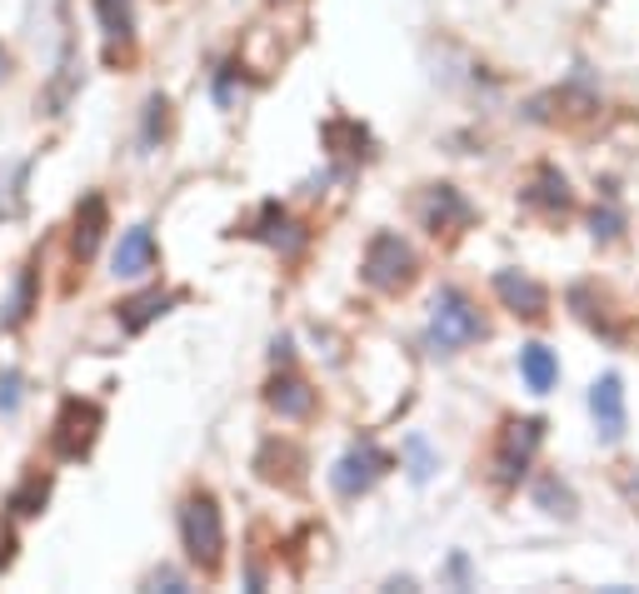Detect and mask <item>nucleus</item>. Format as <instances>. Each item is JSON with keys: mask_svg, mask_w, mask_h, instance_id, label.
I'll list each match as a JSON object with an SVG mask.
<instances>
[{"mask_svg": "<svg viewBox=\"0 0 639 594\" xmlns=\"http://www.w3.org/2000/svg\"><path fill=\"white\" fill-rule=\"evenodd\" d=\"M485 336V320H480V310L465 300L460 290H440L430 305V345L440 350V355H455V350L475 345V340Z\"/></svg>", "mask_w": 639, "mask_h": 594, "instance_id": "obj_2", "label": "nucleus"}, {"mask_svg": "<svg viewBox=\"0 0 639 594\" xmlns=\"http://www.w3.org/2000/svg\"><path fill=\"white\" fill-rule=\"evenodd\" d=\"M590 226H595L599 240H615L619 235V216H615V210H595V220H590Z\"/></svg>", "mask_w": 639, "mask_h": 594, "instance_id": "obj_22", "label": "nucleus"}, {"mask_svg": "<svg viewBox=\"0 0 639 594\" xmlns=\"http://www.w3.org/2000/svg\"><path fill=\"white\" fill-rule=\"evenodd\" d=\"M590 410H595V425H599V440L615 444L625 435V385L619 375H599L595 389H590Z\"/></svg>", "mask_w": 639, "mask_h": 594, "instance_id": "obj_7", "label": "nucleus"}, {"mask_svg": "<svg viewBox=\"0 0 639 594\" xmlns=\"http://www.w3.org/2000/svg\"><path fill=\"white\" fill-rule=\"evenodd\" d=\"M100 235H106V200H100V195H86V206H80V216H76V255L80 260L96 255Z\"/></svg>", "mask_w": 639, "mask_h": 594, "instance_id": "obj_12", "label": "nucleus"}, {"mask_svg": "<svg viewBox=\"0 0 639 594\" xmlns=\"http://www.w3.org/2000/svg\"><path fill=\"white\" fill-rule=\"evenodd\" d=\"M535 200H540V206H550V210H564V206H570V185H564V175L544 165L540 180H535Z\"/></svg>", "mask_w": 639, "mask_h": 594, "instance_id": "obj_17", "label": "nucleus"}, {"mask_svg": "<svg viewBox=\"0 0 639 594\" xmlns=\"http://www.w3.org/2000/svg\"><path fill=\"white\" fill-rule=\"evenodd\" d=\"M96 430H100V405L66 400L60 405V420H55V454L60 460H80L96 444Z\"/></svg>", "mask_w": 639, "mask_h": 594, "instance_id": "obj_4", "label": "nucleus"}, {"mask_svg": "<svg viewBox=\"0 0 639 594\" xmlns=\"http://www.w3.org/2000/svg\"><path fill=\"white\" fill-rule=\"evenodd\" d=\"M151 265H155L151 226H131L125 235H120V245H115V275H120V280H135V275H145Z\"/></svg>", "mask_w": 639, "mask_h": 594, "instance_id": "obj_8", "label": "nucleus"}, {"mask_svg": "<svg viewBox=\"0 0 639 594\" xmlns=\"http://www.w3.org/2000/svg\"><path fill=\"white\" fill-rule=\"evenodd\" d=\"M495 290H499V300H505L515 315H525V320H540V315H544V290L530 280V275L499 271L495 275Z\"/></svg>", "mask_w": 639, "mask_h": 594, "instance_id": "obj_9", "label": "nucleus"}, {"mask_svg": "<svg viewBox=\"0 0 639 594\" xmlns=\"http://www.w3.org/2000/svg\"><path fill=\"white\" fill-rule=\"evenodd\" d=\"M21 370H5V375H0V415H15L21 410Z\"/></svg>", "mask_w": 639, "mask_h": 594, "instance_id": "obj_21", "label": "nucleus"}, {"mask_svg": "<svg viewBox=\"0 0 639 594\" xmlns=\"http://www.w3.org/2000/svg\"><path fill=\"white\" fill-rule=\"evenodd\" d=\"M271 405L285 415V420H305V415L315 410V389L305 385V380H295V375H280L271 385Z\"/></svg>", "mask_w": 639, "mask_h": 594, "instance_id": "obj_10", "label": "nucleus"}, {"mask_svg": "<svg viewBox=\"0 0 639 594\" xmlns=\"http://www.w3.org/2000/svg\"><path fill=\"white\" fill-rule=\"evenodd\" d=\"M540 435H544L540 420H520L505 430V444H499V454H495V475L505 480V485H515V480L530 470V454H535V444H540Z\"/></svg>", "mask_w": 639, "mask_h": 594, "instance_id": "obj_5", "label": "nucleus"}, {"mask_svg": "<svg viewBox=\"0 0 639 594\" xmlns=\"http://www.w3.org/2000/svg\"><path fill=\"white\" fill-rule=\"evenodd\" d=\"M444 220H470V206L460 200L455 190H450V185H434L430 200H425V226H430L434 235H440Z\"/></svg>", "mask_w": 639, "mask_h": 594, "instance_id": "obj_13", "label": "nucleus"}, {"mask_svg": "<svg viewBox=\"0 0 639 594\" xmlns=\"http://www.w3.org/2000/svg\"><path fill=\"white\" fill-rule=\"evenodd\" d=\"M41 505H45V480H25V485L11 495L15 515H41Z\"/></svg>", "mask_w": 639, "mask_h": 594, "instance_id": "obj_19", "label": "nucleus"}, {"mask_svg": "<svg viewBox=\"0 0 639 594\" xmlns=\"http://www.w3.org/2000/svg\"><path fill=\"white\" fill-rule=\"evenodd\" d=\"M180 540H185V554H190L200 570H216V564L225 560V519H220V505L210 495L185 499Z\"/></svg>", "mask_w": 639, "mask_h": 594, "instance_id": "obj_1", "label": "nucleus"}, {"mask_svg": "<svg viewBox=\"0 0 639 594\" xmlns=\"http://www.w3.org/2000/svg\"><path fill=\"white\" fill-rule=\"evenodd\" d=\"M165 305H170V295H161V290H151V295H135L131 305H120V324L125 330H145V324L155 320V315H165Z\"/></svg>", "mask_w": 639, "mask_h": 594, "instance_id": "obj_14", "label": "nucleus"}, {"mask_svg": "<svg viewBox=\"0 0 639 594\" xmlns=\"http://www.w3.org/2000/svg\"><path fill=\"white\" fill-rule=\"evenodd\" d=\"M385 470H390V454L375 450V444H360V450H350L345 460H340L330 480H335L340 495H360V490H370L379 475H385Z\"/></svg>", "mask_w": 639, "mask_h": 594, "instance_id": "obj_6", "label": "nucleus"}, {"mask_svg": "<svg viewBox=\"0 0 639 594\" xmlns=\"http://www.w3.org/2000/svg\"><path fill=\"white\" fill-rule=\"evenodd\" d=\"M540 505L550 509V515H564V519L574 515V499H570V490H564V485H554V480H544V485H540Z\"/></svg>", "mask_w": 639, "mask_h": 594, "instance_id": "obj_20", "label": "nucleus"}, {"mask_svg": "<svg viewBox=\"0 0 639 594\" xmlns=\"http://www.w3.org/2000/svg\"><path fill=\"white\" fill-rule=\"evenodd\" d=\"M520 375L535 395H544V389H554V380H560V360H554V350H544V345H525L520 350Z\"/></svg>", "mask_w": 639, "mask_h": 594, "instance_id": "obj_11", "label": "nucleus"}, {"mask_svg": "<svg viewBox=\"0 0 639 594\" xmlns=\"http://www.w3.org/2000/svg\"><path fill=\"white\" fill-rule=\"evenodd\" d=\"M405 460H410V480H415V485H425V480H430L434 470H440L434 450L420 440V435H410V440H405Z\"/></svg>", "mask_w": 639, "mask_h": 594, "instance_id": "obj_18", "label": "nucleus"}, {"mask_svg": "<svg viewBox=\"0 0 639 594\" xmlns=\"http://www.w3.org/2000/svg\"><path fill=\"white\" fill-rule=\"evenodd\" d=\"M31 300H35V275L21 271V280H15V290H11V305H5V315H0V324H5V330L25 324V315H31Z\"/></svg>", "mask_w": 639, "mask_h": 594, "instance_id": "obj_16", "label": "nucleus"}, {"mask_svg": "<svg viewBox=\"0 0 639 594\" xmlns=\"http://www.w3.org/2000/svg\"><path fill=\"white\" fill-rule=\"evenodd\" d=\"M410 275H415V250L395 230H379L365 250V280L375 290H400V285H410Z\"/></svg>", "mask_w": 639, "mask_h": 594, "instance_id": "obj_3", "label": "nucleus"}, {"mask_svg": "<svg viewBox=\"0 0 639 594\" xmlns=\"http://www.w3.org/2000/svg\"><path fill=\"white\" fill-rule=\"evenodd\" d=\"M96 15H100V25H106L110 41H131V31H135L131 0H96Z\"/></svg>", "mask_w": 639, "mask_h": 594, "instance_id": "obj_15", "label": "nucleus"}]
</instances>
